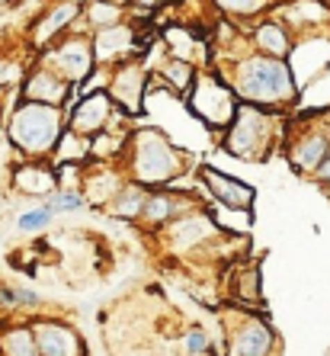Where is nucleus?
<instances>
[{"label":"nucleus","mask_w":330,"mask_h":356,"mask_svg":"<svg viewBox=\"0 0 330 356\" xmlns=\"http://www.w3.org/2000/svg\"><path fill=\"white\" fill-rule=\"evenodd\" d=\"M49 206H51V212L58 216V212H81L83 209V196L77 190H58L55 196L49 199Z\"/></svg>","instance_id":"24"},{"label":"nucleus","mask_w":330,"mask_h":356,"mask_svg":"<svg viewBox=\"0 0 330 356\" xmlns=\"http://www.w3.org/2000/svg\"><path fill=\"white\" fill-rule=\"evenodd\" d=\"M206 331H190L186 334V350H190V353H199V350H206Z\"/></svg>","instance_id":"27"},{"label":"nucleus","mask_w":330,"mask_h":356,"mask_svg":"<svg viewBox=\"0 0 330 356\" xmlns=\"http://www.w3.org/2000/svg\"><path fill=\"white\" fill-rule=\"evenodd\" d=\"M33 337L35 347H39V356H83V343L77 337V331L61 321H51V318L35 321Z\"/></svg>","instance_id":"6"},{"label":"nucleus","mask_w":330,"mask_h":356,"mask_svg":"<svg viewBox=\"0 0 330 356\" xmlns=\"http://www.w3.org/2000/svg\"><path fill=\"white\" fill-rule=\"evenodd\" d=\"M0 3H10V0H0Z\"/></svg>","instance_id":"31"},{"label":"nucleus","mask_w":330,"mask_h":356,"mask_svg":"<svg viewBox=\"0 0 330 356\" xmlns=\"http://www.w3.org/2000/svg\"><path fill=\"white\" fill-rule=\"evenodd\" d=\"M192 109L199 116L212 125H224L231 122L234 116V97L228 87H222L212 77H199L196 81V93H192Z\"/></svg>","instance_id":"5"},{"label":"nucleus","mask_w":330,"mask_h":356,"mask_svg":"<svg viewBox=\"0 0 330 356\" xmlns=\"http://www.w3.org/2000/svg\"><path fill=\"white\" fill-rule=\"evenodd\" d=\"M202 177H206V183L212 186L215 199H218V202H224L228 209H238V212H244V209L254 206V186L240 183L238 177L218 174V170H212V167H206V170H202Z\"/></svg>","instance_id":"9"},{"label":"nucleus","mask_w":330,"mask_h":356,"mask_svg":"<svg viewBox=\"0 0 330 356\" xmlns=\"http://www.w3.org/2000/svg\"><path fill=\"white\" fill-rule=\"evenodd\" d=\"M55 65H58V74L65 77V81H83V74L90 71V61L93 55L87 51V45H81V42H74V49L71 45H65V49L55 51Z\"/></svg>","instance_id":"13"},{"label":"nucleus","mask_w":330,"mask_h":356,"mask_svg":"<svg viewBox=\"0 0 330 356\" xmlns=\"http://www.w3.org/2000/svg\"><path fill=\"white\" fill-rule=\"evenodd\" d=\"M176 151L160 132H141L135 141V177L138 186H160L176 174Z\"/></svg>","instance_id":"3"},{"label":"nucleus","mask_w":330,"mask_h":356,"mask_svg":"<svg viewBox=\"0 0 330 356\" xmlns=\"http://www.w3.org/2000/svg\"><path fill=\"white\" fill-rule=\"evenodd\" d=\"M141 90H145V71L138 65H122V71L113 81V97L119 99V106L135 113L141 103Z\"/></svg>","instance_id":"12"},{"label":"nucleus","mask_w":330,"mask_h":356,"mask_svg":"<svg viewBox=\"0 0 330 356\" xmlns=\"http://www.w3.org/2000/svg\"><path fill=\"white\" fill-rule=\"evenodd\" d=\"M138 3H145V7H151V3H160V0H138Z\"/></svg>","instance_id":"30"},{"label":"nucleus","mask_w":330,"mask_h":356,"mask_svg":"<svg viewBox=\"0 0 330 356\" xmlns=\"http://www.w3.org/2000/svg\"><path fill=\"white\" fill-rule=\"evenodd\" d=\"M270 148V129H266V119L256 113V109H240L238 113V122L231 125L228 132V151L234 158H244V161H260L266 158L263 151Z\"/></svg>","instance_id":"4"},{"label":"nucleus","mask_w":330,"mask_h":356,"mask_svg":"<svg viewBox=\"0 0 330 356\" xmlns=\"http://www.w3.org/2000/svg\"><path fill=\"white\" fill-rule=\"evenodd\" d=\"M0 356H39L33 327H7L0 334Z\"/></svg>","instance_id":"15"},{"label":"nucleus","mask_w":330,"mask_h":356,"mask_svg":"<svg viewBox=\"0 0 330 356\" xmlns=\"http://www.w3.org/2000/svg\"><path fill=\"white\" fill-rule=\"evenodd\" d=\"M256 42L263 45V51H270L272 58H286L289 55V35L282 33L276 23H263L256 29Z\"/></svg>","instance_id":"19"},{"label":"nucleus","mask_w":330,"mask_h":356,"mask_svg":"<svg viewBox=\"0 0 330 356\" xmlns=\"http://www.w3.org/2000/svg\"><path fill=\"white\" fill-rule=\"evenodd\" d=\"M212 232H215V228H212V222H208V218L190 216V218H183V222L174 225V244L180 250H186V248H192V244H199V241H206Z\"/></svg>","instance_id":"16"},{"label":"nucleus","mask_w":330,"mask_h":356,"mask_svg":"<svg viewBox=\"0 0 330 356\" xmlns=\"http://www.w3.org/2000/svg\"><path fill=\"white\" fill-rule=\"evenodd\" d=\"M270 350H272V334L266 324L250 321L238 334V356H270Z\"/></svg>","instance_id":"14"},{"label":"nucleus","mask_w":330,"mask_h":356,"mask_svg":"<svg viewBox=\"0 0 330 356\" xmlns=\"http://www.w3.org/2000/svg\"><path fill=\"white\" fill-rule=\"evenodd\" d=\"M129 29H122V26H109V29H103V33L97 35V58H113V55H122L125 49H129Z\"/></svg>","instance_id":"18"},{"label":"nucleus","mask_w":330,"mask_h":356,"mask_svg":"<svg viewBox=\"0 0 330 356\" xmlns=\"http://www.w3.org/2000/svg\"><path fill=\"white\" fill-rule=\"evenodd\" d=\"M116 17H119L116 7H106V3H99L97 0V7H93V23L103 26V29H109V26H116Z\"/></svg>","instance_id":"26"},{"label":"nucleus","mask_w":330,"mask_h":356,"mask_svg":"<svg viewBox=\"0 0 330 356\" xmlns=\"http://www.w3.org/2000/svg\"><path fill=\"white\" fill-rule=\"evenodd\" d=\"M7 135L10 145L17 151H23L26 158H42L49 154L61 132V106H49V103H33V99H23L13 116L7 122Z\"/></svg>","instance_id":"1"},{"label":"nucleus","mask_w":330,"mask_h":356,"mask_svg":"<svg viewBox=\"0 0 330 356\" xmlns=\"http://www.w3.org/2000/svg\"><path fill=\"white\" fill-rule=\"evenodd\" d=\"M174 206H176L174 196H167V193H154V196L145 199V209H141V216H148L151 222H164V218L174 216Z\"/></svg>","instance_id":"22"},{"label":"nucleus","mask_w":330,"mask_h":356,"mask_svg":"<svg viewBox=\"0 0 330 356\" xmlns=\"http://www.w3.org/2000/svg\"><path fill=\"white\" fill-rule=\"evenodd\" d=\"M222 7L228 10H238V13H247V10H256L260 7V0H218Z\"/></svg>","instance_id":"28"},{"label":"nucleus","mask_w":330,"mask_h":356,"mask_svg":"<svg viewBox=\"0 0 330 356\" xmlns=\"http://www.w3.org/2000/svg\"><path fill=\"white\" fill-rule=\"evenodd\" d=\"M109 109H113V103H109L106 93H93V97L81 99L74 106V113H71V129H74V135L103 132V125H106V119H109Z\"/></svg>","instance_id":"10"},{"label":"nucleus","mask_w":330,"mask_h":356,"mask_svg":"<svg viewBox=\"0 0 330 356\" xmlns=\"http://www.w3.org/2000/svg\"><path fill=\"white\" fill-rule=\"evenodd\" d=\"M330 151V138L321 132H308L302 135V138L295 141L289 148V158L292 164H295V170H317L321 167V161L327 158Z\"/></svg>","instance_id":"11"},{"label":"nucleus","mask_w":330,"mask_h":356,"mask_svg":"<svg viewBox=\"0 0 330 356\" xmlns=\"http://www.w3.org/2000/svg\"><path fill=\"white\" fill-rule=\"evenodd\" d=\"M58 186V177L49 164H42L39 158H29L23 164L13 167V190H19L23 196H49Z\"/></svg>","instance_id":"7"},{"label":"nucleus","mask_w":330,"mask_h":356,"mask_svg":"<svg viewBox=\"0 0 330 356\" xmlns=\"http://www.w3.org/2000/svg\"><path fill=\"white\" fill-rule=\"evenodd\" d=\"M42 298L33 289H23V286H0V305L7 308H35Z\"/></svg>","instance_id":"21"},{"label":"nucleus","mask_w":330,"mask_h":356,"mask_svg":"<svg viewBox=\"0 0 330 356\" xmlns=\"http://www.w3.org/2000/svg\"><path fill=\"white\" fill-rule=\"evenodd\" d=\"M145 190L141 186H125V190H119V196H116V216H122V218H135V216H141V209H145Z\"/></svg>","instance_id":"20"},{"label":"nucleus","mask_w":330,"mask_h":356,"mask_svg":"<svg viewBox=\"0 0 330 356\" xmlns=\"http://www.w3.org/2000/svg\"><path fill=\"white\" fill-rule=\"evenodd\" d=\"M238 93L256 106H282L295 97V81L282 58H250L238 71Z\"/></svg>","instance_id":"2"},{"label":"nucleus","mask_w":330,"mask_h":356,"mask_svg":"<svg viewBox=\"0 0 330 356\" xmlns=\"http://www.w3.org/2000/svg\"><path fill=\"white\" fill-rule=\"evenodd\" d=\"M71 97V81H65L55 71H35L26 77L23 83V99L33 103H49V106H65V99Z\"/></svg>","instance_id":"8"},{"label":"nucleus","mask_w":330,"mask_h":356,"mask_svg":"<svg viewBox=\"0 0 330 356\" xmlns=\"http://www.w3.org/2000/svg\"><path fill=\"white\" fill-rule=\"evenodd\" d=\"M317 180H321V186L330 190V151H327V158L321 161V167H317Z\"/></svg>","instance_id":"29"},{"label":"nucleus","mask_w":330,"mask_h":356,"mask_svg":"<svg viewBox=\"0 0 330 356\" xmlns=\"http://www.w3.org/2000/svg\"><path fill=\"white\" fill-rule=\"evenodd\" d=\"M164 74H167V81H170V83H176L180 90H186V87H190V83H192V67L186 65V61H180V58H174V61H170V65L164 67Z\"/></svg>","instance_id":"25"},{"label":"nucleus","mask_w":330,"mask_h":356,"mask_svg":"<svg viewBox=\"0 0 330 356\" xmlns=\"http://www.w3.org/2000/svg\"><path fill=\"white\" fill-rule=\"evenodd\" d=\"M51 218H55L51 206H39V209H33V212H23V216L17 218V228L19 232H39V228H45Z\"/></svg>","instance_id":"23"},{"label":"nucleus","mask_w":330,"mask_h":356,"mask_svg":"<svg viewBox=\"0 0 330 356\" xmlns=\"http://www.w3.org/2000/svg\"><path fill=\"white\" fill-rule=\"evenodd\" d=\"M74 17H77V3H58V7L51 10L49 17L39 23V29H35V42H39V45L42 42H49L51 35H58Z\"/></svg>","instance_id":"17"}]
</instances>
